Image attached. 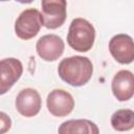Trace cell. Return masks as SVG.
<instances>
[{
    "instance_id": "6da1fadb",
    "label": "cell",
    "mask_w": 134,
    "mask_h": 134,
    "mask_svg": "<svg viewBox=\"0 0 134 134\" xmlns=\"http://www.w3.org/2000/svg\"><path fill=\"white\" fill-rule=\"evenodd\" d=\"M58 73L70 86L81 87L90 81L93 73V66L87 57L72 55L60 62Z\"/></svg>"
},
{
    "instance_id": "7a4b0ae2",
    "label": "cell",
    "mask_w": 134,
    "mask_h": 134,
    "mask_svg": "<svg viewBox=\"0 0 134 134\" xmlns=\"http://www.w3.org/2000/svg\"><path fill=\"white\" fill-rule=\"evenodd\" d=\"M95 40V29L86 19L75 18L71 21L67 34L68 45L80 52L89 51Z\"/></svg>"
},
{
    "instance_id": "3957f363",
    "label": "cell",
    "mask_w": 134,
    "mask_h": 134,
    "mask_svg": "<svg viewBox=\"0 0 134 134\" xmlns=\"http://www.w3.org/2000/svg\"><path fill=\"white\" fill-rule=\"evenodd\" d=\"M44 25L42 14L36 8L23 10L15 22V32L21 40H30L38 35Z\"/></svg>"
},
{
    "instance_id": "277c9868",
    "label": "cell",
    "mask_w": 134,
    "mask_h": 134,
    "mask_svg": "<svg viewBox=\"0 0 134 134\" xmlns=\"http://www.w3.org/2000/svg\"><path fill=\"white\" fill-rule=\"evenodd\" d=\"M41 6L46 28L55 29L64 24L67 17L66 0H42Z\"/></svg>"
},
{
    "instance_id": "5b68a950",
    "label": "cell",
    "mask_w": 134,
    "mask_h": 134,
    "mask_svg": "<svg viewBox=\"0 0 134 134\" xmlns=\"http://www.w3.org/2000/svg\"><path fill=\"white\" fill-rule=\"evenodd\" d=\"M109 51L118 63L130 64L134 61V41L126 34H117L109 42Z\"/></svg>"
},
{
    "instance_id": "8992f818",
    "label": "cell",
    "mask_w": 134,
    "mask_h": 134,
    "mask_svg": "<svg viewBox=\"0 0 134 134\" xmlns=\"http://www.w3.org/2000/svg\"><path fill=\"white\" fill-rule=\"evenodd\" d=\"M46 106L53 116L64 117L72 112L74 108V99L69 92L63 89H53L47 95Z\"/></svg>"
},
{
    "instance_id": "52a82bcc",
    "label": "cell",
    "mask_w": 134,
    "mask_h": 134,
    "mask_svg": "<svg viewBox=\"0 0 134 134\" xmlns=\"http://www.w3.org/2000/svg\"><path fill=\"white\" fill-rule=\"evenodd\" d=\"M22 63L15 58H6L0 62V94H5L21 77Z\"/></svg>"
},
{
    "instance_id": "ba28073f",
    "label": "cell",
    "mask_w": 134,
    "mask_h": 134,
    "mask_svg": "<svg viewBox=\"0 0 134 134\" xmlns=\"http://www.w3.org/2000/svg\"><path fill=\"white\" fill-rule=\"evenodd\" d=\"M64 49V41L57 35H45L41 37L36 44V50L39 57L47 62L58 60L63 54Z\"/></svg>"
},
{
    "instance_id": "9c48e42d",
    "label": "cell",
    "mask_w": 134,
    "mask_h": 134,
    "mask_svg": "<svg viewBox=\"0 0 134 134\" xmlns=\"http://www.w3.org/2000/svg\"><path fill=\"white\" fill-rule=\"evenodd\" d=\"M15 106L17 111L25 117H32L36 116L42 106V100L39 92L34 88H25L22 89L15 102Z\"/></svg>"
},
{
    "instance_id": "30bf717a",
    "label": "cell",
    "mask_w": 134,
    "mask_h": 134,
    "mask_svg": "<svg viewBox=\"0 0 134 134\" xmlns=\"http://www.w3.org/2000/svg\"><path fill=\"white\" fill-rule=\"evenodd\" d=\"M111 90L115 98L126 102L134 95V73L129 70H119L112 80Z\"/></svg>"
},
{
    "instance_id": "8fae6325",
    "label": "cell",
    "mask_w": 134,
    "mask_h": 134,
    "mask_svg": "<svg viewBox=\"0 0 134 134\" xmlns=\"http://www.w3.org/2000/svg\"><path fill=\"white\" fill-rule=\"evenodd\" d=\"M61 134H97L99 130L97 126L88 119H70L61 124L58 129Z\"/></svg>"
},
{
    "instance_id": "7c38bea8",
    "label": "cell",
    "mask_w": 134,
    "mask_h": 134,
    "mask_svg": "<svg viewBox=\"0 0 134 134\" xmlns=\"http://www.w3.org/2000/svg\"><path fill=\"white\" fill-rule=\"evenodd\" d=\"M111 126L114 130L124 132L134 128V111L130 109H120L111 116Z\"/></svg>"
},
{
    "instance_id": "4fadbf2b",
    "label": "cell",
    "mask_w": 134,
    "mask_h": 134,
    "mask_svg": "<svg viewBox=\"0 0 134 134\" xmlns=\"http://www.w3.org/2000/svg\"><path fill=\"white\" fill-rule=\"evenodd\" d=\"M0 116H1V133H4L7 130H9L12 121H10L9 116H7L4 112H1Z\"/></svg>"
},
{
    "instance_id": "5bb4252c",
    "label": "cell",
    "mask_w": 134,
    "mask_h": 134,
    "mask_svg": "<svg viewBox=\"0 0 134 134\" xmlns=\"http://www.w3.org/2000/svg\"><path fill=\"white\" fill-rule=\"evenodd\" d=\"M17 2H20V3H23V4H25V3H30V2H32L34 0H16Z\"/></svg>"
},
{
    "instance_id": "9a60e30c",
    "label": "cell",
    "mask_w": 134,
    "mask_h": 134,
    "mask_svg": "<svg viewBox=\"0 0 134 134\" xmlns=\"http://www.w3.org/2000/svg\"><path fill=\"white\" fill-rule=\"evenodd\" d=\"M1 1H8V0H1Z\"/></svg>"
}]
</instances>
